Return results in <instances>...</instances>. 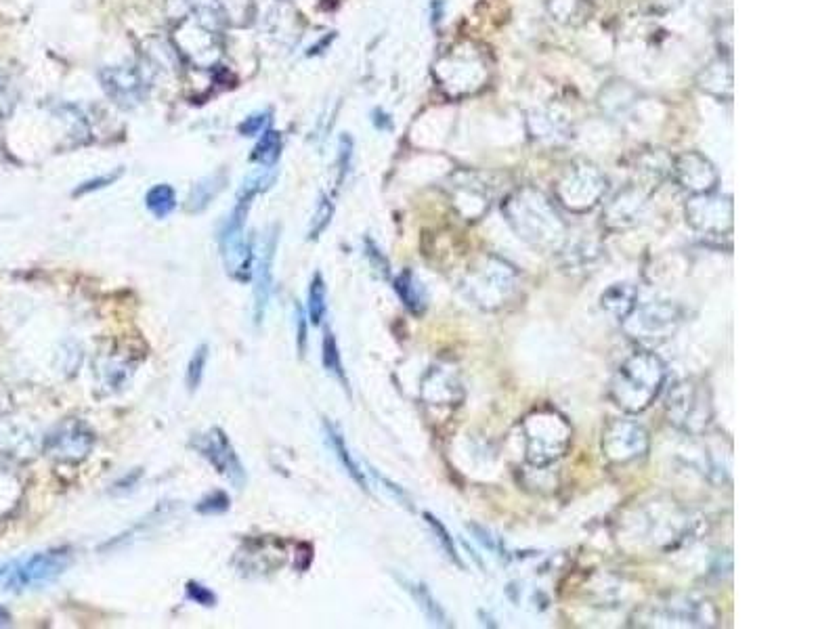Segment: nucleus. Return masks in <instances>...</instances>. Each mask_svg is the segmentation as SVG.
I'll return each mask as SVG.
<instances>
[{
  "label": "nucleus",
  "instance_id": "obj_14",
  "mask_svg": "<svg viewBox=\"0 0 839 629\" xmlns=\"http://www.w3.org/2000/svg\"><path fill=\"white\" fill-rule=\"evenodd\" d=\"M193 447H196L204 458L217 468L225 479H229L235 487L242 489L246 483V470L238 458V453H235L233 445L229 443L227 435L221 428H210L204 435H198V439L193 441Z\"/></svg>",
  "mask_w": 839,
  "mask_h": 629
},
{
  "label": "nucleus",
  "instance_id": "obj_2",
  "mask_svg": "<svg viewBox=\"0 0 839 629\" xmlns=\"http://www.w3.org/2000/svg\"><path fill=\"white\" fill-rule=\"evenodd\" d=\"M665 363L649 351L632 353L621 361L609 384V397L628 414H640L659 397L665 382Z\"/></svg>",
  "mask_w": 839,
  "mask_h": 629
},
{
  "label": "nucleus",
  "instance_id": "obj_42",
  "mask_svg": "<svg viewBox=\"0 0 839 629\" xmlns=\"http://www.w3.org/2000/svg\"><path fill=\"white\" fill-rule=\"evenodd\" d=\"M296 319H298V351L300 355H305V344H307V325H305V315L300 309H296Z\"/></svg>",
  "mask_w": 839,
  "mask_h": 629
},
{
  "label": "nucleus",
  "instance_id": "obj_40",
  "mask_svg": "<svg viewBox=\"0 0 839 629\" xmlns=\"http://www.w3.org/2000/svg\"><path fill=\"white\" fill-rule=\"evenodd\" d=\"M120 175H122V168L120 170H116L114 175H103V177H97V179H91V181H84L82 185H78L76 189H74V198H78V195H86V193H91V191H97V189H103V187H107V185H112V183H116L118 179H120Z\"/></svg>",
  "mask_w": 839,
  "mask_h": 629
},
{
  "label": "nucleus",
  "instance_id": "obj_36",
  "mask_svg": "<svg viewBox=\"0 0 839 629\" xmlns=\"http://www.w3.org/2000/svg\"><path fill=\"white\" fill-rule=\"evenodd\" d=\"M229 506H231L229 495H227V493H223V491H214V493L206 495L204 500H200V502H198L196 510H198L200 514H223V512H227V510H229Z\"/></svg>",
  "mask_w": 839,
  "mask_h": 629
},
{
  "label": "nucleus",
  "instance_id": "obj_38",
  "mask_svg": "<svg viewBox=\"0 0 839 629\" xmlns=\"http://www.w3.org/2000/svg\"><path fill=\"white\" fill-rule=\"evenodd\" d=\"M424 518H426V523L433 527V531L437 533V537H439V541H441V546H443V550L447 552V556L451 558V560H456L458 565H460V558H458V552H456V546H454V539L449 537V533L445 531V527L439 523V520L435 518V516H430L428 512L424 514Z\"/></svg>",
  "mask_w": 839,
  "mask_h": 629
},
{
  "label": "nucleus",
  "instance_id": "obj_7",
  "mask_svg": "<svg viewBox=\"0 0 839 629\" xmlns=\"http://www.w3.org/2000/svg\"><path fill=\"white\" fill-rule=\"evenodd\" d=\"M682 323V309L672 302H647L636 305L621 319V328L630 340L661 344L670 340Z\"/></svg>",
  "mask_w": 839,
  "mask_h": 629
},
{
  "label": "nucleus",
  "instance_id": "obj_26",
  "mask_svg": "<svg viewBox=\"0 0 839 629\" xmlns=\"http://www.w3.org/2000/svg\"><path fill=\"white\" fill-rule=\"evenodd\" d=\"M145 206L156 219H166V216L177 208V193L168 183L154 185L145 193Z\"/></svg>",
  "mask_w": 839,
  "mask_h": 629
},
{
  "label": "nucleus",
  "instance_id": "obj_39",
  "mask_svg": "<svg viewBox=\"0 0 839 629\" xmlns=\"http://www.w3.org/2000/svg\"><path fill=\"white\" fill-rule=\"evenodd\" d=\"M187 598L193 600L196 604H202V606H214V604H217V596H214V592L208 590L206 585H202L198 581H189L187 583Z\"/></svg>",
  "mask_w": 839,
  "mask_h": 629
},
{
  "label": "nucleus",
  "instance_id": "obj_34",
  "mask_svg": "<svg viewBox=\"0 0 839 629\" xmlns=\"http://www.w3.org/2000/svg\"><path fill=\"white\" fill-rule=\"evenodd\" d=\"M17 99L19 93L15 82L11 80V76L0 72V120H7L13 114Z\"/></svg>",
  "mask_w": 839,
  "mask_h": 629
},
{
  "label": "nucleus",
  "instance_id": "obj_6",
  "mask_svg": "<svg viewBox=\"0 0 839 629\" xmlns=\"http://www.w3.org/2000/svg\"><path fill=\"white\" fill-rule=\"evenodd\" d=\"M172 49L191 68L214 70L223 57L219 30L208 28L198 17H185L172 32Z\"/></svg>",
  "mask_w": 839,
  "mask_h": 629
},
{
  "label": "nucleus",
  "instance_id": "obj_19",
  "mask_svg": "<svg viewBox=\"0 0 839 629\" xmlns=\"http://www.w3.org/2000/svg\"><path fill=\"white\" fill-rule=\"evenodd\" d=\"M424 395L435 405H458L464 399V388L456 372L433 370L424 382Z\"/></svg>",
  "mask_w": 839,
  "mask_h": 629
},
{
  "label": "nucleus",
  "instance_id": "obj_12",
  "mask_svg": "<svg viewBox=\"0 0 839 629\" xmlns=\"http://www.w3.org/2000/svg\"><path fill=\"white\" fill-rule=\"evenodd\" d=\"M686 221L705 235H724L733 229V202L726 195L697 193L686 202Z\"/></svg>",
  "mask_w": 839,
  "mask_h": 629
},
{
  "label": "nucleus",
  "instance_id": "obj_31",
  "mask_svg": "<svg viewBox=\"0 0 839 629\" xmlns=\"http://www.w3.org/2000/svg\"><path fill=\"white\" fill-rule=\"evenodd\" d=\"M321 361H324V367L332 376H336L342 384H347V376H344V370H342L338 344H336V338H334L332 332H326V336H324V346H321Z\"/></svg>",
  "mask_w": 839,
  "mask_h": 629
},
{
  "label": "nucleus",
  "instance_id": "obj_30",
  "mask_svg": "<svg viewBox=\"0 0 839 629\" xmlns=\"http://www.w3.org/2000/svg\"><path fill=\"white\" fill-rule=\"evenodd\" d=\"M187 3L193 11V17H198L208 28L219 30L225 24L219 0H187Z\"/></svg>",
  "mask_w": 839,
  "mask_h": 629
},
{
  "label": "nucleus",
  "instance_id": "obj_8",
  "mask_svg": "<svg viewBox=\"0 0 839 629\" xmlns=\"http://www.w3.org/2000/svg\"><path fill=\"white\" fill-rule=\"evenodd\" d=\"M607 193V177L588 162H575L556 183V200L567 210L582 214L600 204Z\"/></svg>",
  "mask_w": 839,
  "mask_h": 629
},
{
  "label": "nucleus",
  "instance_id": "obj_16",
  "mask_svg": "<svg viewBox=\"0 0 839 629\" xmlns=\"http://www.w3.org/2000/svg\"><path fill=\"white\" fill-rule=\"evenodd\" d=\"M275 250H277V229L271 227L261 240V248L256 254V269L254 275V321L261 323L267 307L269 298L273 292V263H275Z\"/></svg>",
  "mask_w": 839,
  "mask_h": 629
},
{
  "label": "nucleus",
  "instance_id": "obj_1",
  "mask_svg": "<svg viewBox=\"0 0 839 629\" xmlns=\"http://www.w3.org/2000/svg\"><path fill=\"white\" fill-rule=\"evenodd\" d=\"M506 219L527 244L544 252H558L567 242V223L542 191L525 187L504 202Z\"/></svg>",
  "mask_w": 839,
  "mask_h": 629
},
{
  "label": "nucleus",
  "instance_id": "obj_4",
  "mask_svg": "<svg viewBox=\"0 0 839 629\" xmlns=\"http://www.w3.org/2000/svg\"><path fill=\"white\" fill-rule=\"evenodd\" d=\"M519 273L504 260L496 256H481L464 275L466 298L485 311H496L504 307L516 292Z\"/></svg>",
  "mask_w": 839,
  "mask_h": 629
},
{
  "label": "nucleus",
  "instance_id": "obj_44",
  "mask_svg": "<svg viewBox=\"0 0 839 629\" xmlns=\"http://www.w3.org/2000/svg\"><path fill=\"white\" fill-rule=\"evenodd\" d=\"M9 621H11V615H9L5 609H0V627L7 625Z\"/></svg>",
  "mask_w": 839,
  "mask_h": 629
},
{
  "label": "nucleus",
  "instance_id": "obj_43",
  "mask_svg": "<svg viewBox=\"0 0 839 629\" xmlns=\"http://www.w3.org/2000/svg\"><path fill=\"white\" fill-rule=\"evenodd\" d=\"M368 256L374 260V265L378 267V271H382L384 275H389V263L382 258V254L374 248V244L368 240Z\"/></svg>",
  "mask_w": 839,
  "mask_h": 629
},
{
  "label": "nucleus",
  "instance_id": "obj_22",
  "mask_svg": "<svg viewBox=\"0 0 839 629\" xmlns=\"http://www.w3.org/2000/svg\"><path fill=\"white\" fill-rule=\"evenodd\" d=\"M227 185V175L221 172H214V175L198 181L193 185L191 193H189V200H187V210L189 212H202L217 195L225 189Z\"/></svg>",
  "mask_w": 839,
  "mask_h": 629
},
{
  "label": "nucleus",
  "instance_id": "obj_28",
  "mask_svg": "<svg viewBox=\"0 0 839 629\" xmlns=\"http://www.w3.org/2000/svg\"><path fill=\"white\" fill-rule=\"evenodd\" d=\"M309 319L313 325H321L326 319L328 305H326V281L321 273H315L309 286V302H307Z\"/></svg>",
  "mask_w": 839,
  "mask_h": 629
},
{
  "label": "nucleus",
  "instance_id": "obj_24",
  "mask_svg": "<svg viewBox=\"0 0 839 629\" xmlns=\"http://www.w3.org/2000/svg\"><path fill=\"white\" fill-rule=\"evenodd\" d=\"M401 583L405 585V590L414 596V600L418 602V606H420V609L424 611V615L430 621L437 623V625H449L443 609L439 606V602L433 598V594H430V590L426 588L424 583L410 581V579H401Z\"/></svg>",
  "mask_w": 839,
  "mask_h": 629
},
{
  "label": "nucleus",
  "instance_id": "obj_37",
  "mask_svg": "<svg viewBox=\"0 0 839 629\" xmlns=\"http://www.w3.org/2000/svg\"><path fill=\"white\" fill-rule=\"evenodd\" d=\"M271 122V112H256L252 116H248L242 124H240V135L242 137H256V135H263L267 126Z\"/></svg>",
  "mask_w": 839,
  "mask_h": 629
},
{
  "label": "nucleus",
  "instance_id": "obj_33",
  "mask_svg": "<svg viewBox=\"0 0 839 629\" xmlns=\"http://www.w3.org/2000/svg\"><path fill=\"white\" fill-rule=\"evenodd\" d=\"M332 214H334L332 200L328 198V195H321V200L313 214L311 227H309V240H317V237L326 231V227L332 223Z\"/></svg>",
  "mask_w": 839,
  "mask_h": 629
},
{
  "label": "nucleus",
  "instance_id": "obj_18",
  "mask_svg": "<svg viewBox=\"0 0 839 629\" xmlns=\"http://www.w3.org/2000/svg\"><path fill=\"white\" fill-rule=\"evenodd\" d=\"M647 204V193L642 191L640 185H632L628 189H623L617 193V198L609 204L607 212H605V223L611 229H626L632 227L638 216Z\"/></svg>",
  "mask_w": 839,
  "mask_h": 629
},
{
  "label": "nucleus",
  "instance_id": "obj_32",
  "mask_svg": "<svg viewBox=\"0 0 839 629\" xmlns=\"http://www.w3.org/2000/svg\"><path fill=\"white\" fill-rule=\"evenodd\" d=\"M206 363H208V344H202V346H198L196 351H193V355L189 359V365H187L185 382H187L189 390H198V386L202 384Z\"/></svg>",
  "mask_w": 839,
  "mask_h": 629
},
{
  "label": "nucleus",
  "instance_id": "obj_35",
  "mask_svg": "<svg viewBox=\"0 0 839 629\" xmlns=\"http://www.w3.org/2000/svg\"><path fill=\"white\" fill-rule=\"evenodd\" d=\"M548 9L558 21H565V24H569V21H573L575 17L582 15L584 0H550Z\"/></svg>",
  "mask_w": 839,
  "mask_h": 629
},
{
  "label": "nucleus",
  "instance_id": "obj_11",
  "mask_svg": "<svg viewBox=\"0 0 839 629\" xmlns=\"http://www.w3.org/2000/svg\"><path fill=\"white\" fill-rule=\"evenodd\" d=\"M602 455L609 464H630L649 451V432L632 420H611L602 430Z\"/></svg>",
  "mask_w": 839,
  "mask_h": 629
},
{
  "label": "nucleus",
  "instance_id": "obj_29",
  "mask_svg": "<svg viewBox=\"0 0 839 629\" xmlns=\"http://www.w3.org/2000/svg\"><path fill=\"white\" fill-rule=\"evenodd\" d=\"M223 19L233 26H248L254 15L252 0H219Z\"/></svg>",
  "mask_w": 839,
  "mask_h": 629
},
{
  "label": "nucleus",
  "instance_id": "obj_13",
  "mask_svg": "<svg viewBox=\"0 0 839 629\" xmlns=\"http://www.w3.org/2000/svg\"><path fill=\"white\" fill-rule=\"evenodd\" d=\"M99 82L103 86L105 95L110 97L122 110H133L141 105L147 93V80L141 68L131 63L110 65V68L99 70Z\"/></svg>",
  "mask_w": 839,
  "mask_h": 629
},
{
  "label": "nucleus",
  "instance_id": "obj_15",
  "mask_svg": "<svg viewBox=\"0 0 839 629\" xmlns=\"http://www.w3.org/2000/svg\"><path fill=\"white\" fill-rule=\"evenodd\" d=\"M714 606L693 598H672L668 604H659L649 625L655 627H712L716 625Z\"/></svg>",
  "mask_w": 839,
  "mask_h": 629
},
{
  "label": "nucleus",
  "instance_id": "obj_10",
  "mask_svg": "<svg viewBox=\"0 0 839 629\" xmlns=\"http://www.w3.org/2000/svg\"><path fill=\"white\" fill-rule=\"evenodd\" d=\"M250 202L238 200L229 219L225 221L219 242H221V254L223 263L227 267V273L238 279L246 281L252 277V265H254V248L246 240V214H248Z\"/></svg>",
  "mask_w": 839,
  "mask_h": 629
},
{
  "label": "nucleus",
  "instance_id": "obj_27",
  "mask_svg": "<svg viewBox=\"0 0 839 629\" xmlns=\"http://www.w3.org/2000/svg\"><path fill=\"white\" fill-rule=\"evenodd\" d=\"M279 154H282V135L267 128L252 151V160L261 166H275Z\"/></svg>",
  "mask_w": 839,
  "mask_h": 629
},
{
  "label": "nucleus",
  "instance_id": "obj_3",
  "mask_svg": "<svg viewBox=\"0 0 839 629\" xmlns=\"http://www.w3.org/2000/svg\"><path fill=\"white\" fill-rule=\"evenodd\" d=\"M523 435L527 462L535 468H546L567 453L573 430L563 414L552 407H542L525 418Z\"/></svg>",
  "mask_w": 839,
  "mask_h": 629
},
{
  "label": "nucleus",
  "instance_id": "obj_21",
  "mask_svg": "<svg viewBox=\"0 0 839 629\" xmlns=\"http://www.w3.org/2000/svg\"><path fill=\"white\" fill-rule=\"evenodd\" d=\"M324 428H326L328 443H330V447L334 449L336 458L340 460V464L344 466V470H347V472L351 474V479H353V481H355L361 489L370 491L368 479H365L363 470H361V468H359V464L353 460V455H351V451H349V447H347V441H344V437H342V432H340L334 424H330V422H324Z\"/></svg>",
  "mask_w": 839,
  "mask_h": 629
},
{
  "label": "nucleus",
  "instance_id": "obj_5",
  "mask_svg": "<svg viewBox=\"0 0 839 629\" xmlns=\"http://www.w3.org/2000/svg\"><path fill=\"white\" fill-rule=\"evenodd\" d=\"M665 414L670 424L688 432V435H701L714 418L712 393L701 380H682L668 395Z\"/></svg>",
  "mask_w": 839,
  "mask_h": 629
},
{
  "label": "nucleus",
  "instance_id": "obj_23",
  "mask_svg": "<svg viewBox=\"0 0 839 629\" xmlns=\"http://www.w3.org/2000/svg\"><path fill=\"white\" fill-rule=\"evenodd\" d=\"M600 307L619 321L636 307V290L630 284H615L600 296Z\"/></svg>",
  "mask_w": 839,
  "mask_h": 629
},
{
  "label": "nucleus",
  "instance_id": "obj_25",
  "mask_svg": "<svg viewBox=\"0 0 839 629\" xmlns=\"http://www.w3.org/2000/svg\"><path fill=\"white\" fill-rule=\"evenodd\" d=\"M395 290L399 294V298L403 300V305L410 309L412 313H422L426 307V298L422 292V286L416 281L412 271H403L397 279H395Z\"/></svg>",
  "mask_w": 839,
  "mask_h": 629
},
{
  "label": "nucleus",
  "instance_id": "obj_20",
  "mask_svg": "<svg viewBox=\"0 0 839 629\" xmlns=\"http://www.w3.org/2000/svg\"><path fill=\"white\" fill-rule=\"evenodd\" d=\"M697 82H699V89H703L709 95L728 97L730 93H733V70H730L728 63L718 59L707 65Z\"/></svg>",
  "mask_w": 839,
  "mask_h": 629
},
{
  "label": "nucleus",
  "instance_id": "obj_17",
  "mask_svg": "<svg viewBox=\"0 0 839 629\" xmlns=\"http://www.w3.org/2000/svg\"><path fill=\"white\" fill-rule=\"evenodd\" d=\"M672 172L678 185L693 195L714 191L720 181L714 164L701 156L699 151H686V154L678 156L672 164Z\"/></svg>",
  "mask_w": 839,
  "mask_h": 629
},
{
  "label": "nucleus",
  "instance_id": "obj_41",
  "mask_svg": "<svg viewBox=\"0 0 839 629\" xmlns=\"http://www.w3.org/2000/svg\"><path fill=\"white\" fill-rule=\"evenodd\" d=\"M351 156H353V141L351 137H342L340 139V147H338V166H340V181L344 179L351 164Z\"/></svg>",
  "mask_w": 839,
  "mask_h": 629
},
{
  "label": "nucleus",
  "instance_id": "obj_9",
  "mask_svg": "<svg viewBox=\"0 0 839 629\" xmlns=\"http://www.w3.org/2000/svg\"><path fill=\"white\" fill-rule=\"evenodd\" d=\"M72 562V550L70 548H53L47 552L34 554L26 560L15 562L9 567V571L0 569V575L5 577V588L7 590H28L36 588V585H47L55 581L59 575H63Z\"/></svg>",
  "mask_w": 839,
  "mask_h": 629
}]
</instances>
